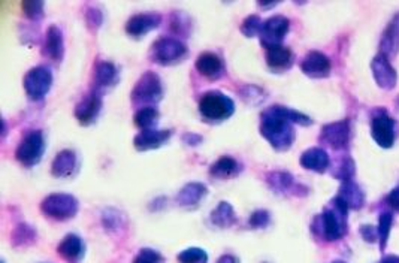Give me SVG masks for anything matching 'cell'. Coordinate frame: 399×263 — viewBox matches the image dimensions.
Segmentation results:
<instances>
[{"instance_id": "obj_1", "label": "cell", "mask_w": 399, "mask_h": 263, "mask_svg": "<svg viewBox=\"0 0 399 263\" xmlns=\"http://www.w3.org/2000/svg\"><path fill=\"white\" fill-rule=\"evenodd\" d=\"M260 133L265 137L275 150H287L295 141V130L292 123L302 126L311 124V118L295 109L284 106H269L262 113Z\"/></svg>"}, {"instance_id": "obj_2", "label": "cell", "mask_w": 399, "mask_h": 263, "mask_svg": "<svg viewBox=\"0 0 399 263\" xmlns=\"http://www.w3.org/2000/svg\"><path fill=\"white\" fill-rule=\"evenodd\" d=\"M347 208L343 201L335 198L330 205L314 220L312 229L326 241H338L347 233Z\"/></svg>"}, {"instance_id": "obj_3", "label": "cell", "mask_w": 399, "mask_h": 263, "mask_svg": "<svg viewBox=\"0 0 399 263\" xmlns=\"http://www.w3.org/2000/svg\"><path fill=\"white\" fill-rule=\"evenodd\" d=\"M235 111V104L231 98L222 91H208L199 102V113L211 122H222L231 117Z\"/></svg>"}, {"instance_id": "obj_4", "label": "cell", "mask_w": 399, "mask_h": 263, "mask_svg": "<svg viewBox=\"0 0 399 263\" xmlns=\"http://www.w3.org/2000/svg\"><path fill=\"white\" fill-rule=\"evenodd\" d=\"M80 209V202L72 194L53 193L42 201L41 211L47 217L54 220H69L76 216Z\"/></svg>"}, {"instance_id": "obj_5", "label": "cell", "mask_w": 399, "mask_h": 263, "mask_svg": "<svg viewBox=\"0 0 399 263\" xmlns=\"http://www.w3.org/2000/svg\"><path fill=\"white\" fill-rule=\"evenodd\" d=\"M45 151L44 133L41 130H30L21 139L19 148L15 151V157L24 166H35L41 162Z\"/></svg>"}, {"instance_id": "obj_6", "label": "cell", "mask_w": 399, "mask_h": 263, "mask_svg": "<svg viewBox=\"0 0 399 263\" xmlns=\"http://www.w3.org/2000/svg\"><path fill=\"white\" fill-rule=\"evenodd\" d=\"M163 96V87L162 81H160L159 75L155 72H146L144 73L137 86L132 90V99L135 104L138 105H150L157 104V102Z\"/></svg>"}, {"instance_id": "obj_7", "label": "cell", "mask_w": 399, "mask_h": 263, "mask_svg": "<svg viewBox=\"0 0 399 263\" xmlns=\"http://www.w3.org/2000/svg\"><path fill=\"white\" fill-rule=\"evenodd\" d=\"M185 54H187V48L176 38H160L151 48L152 60L163 66L181 62Z\"/></svg>"}, {"instance_id": "obj_8", "label": "cell", "mask_w": 399, "mask_h": 263, "mask_svg": "<svg viewBox=\"0 0 399 263\" xmlns=\"http://www.w3.org/2000/svg\"><path fill=\"white\" fill-rule=\"evenodd\" d=\"M53 84V75L45 66H36L24 76V90L33 100H39L47 96Z\"/></svg>"}, {"instance_id": "obj_9", "label": "cell", "mask_w": 399, "mask_h": 263, "mask_svg": "<svg viewBox=\"0 0 399 263\" xmlns=\"http://www.w3.org/2000/svg\"><path fill=\"white\" fill-rule=\"evenodd\" d=\"M288 27V20L283 15H274L268 19L266 21H263L262 30H260V41L263 47H271V45H282V41L287 35Z\"/></svg>"}, {"instance_id": "obj_10", "label": "cell", "mask_w": 399, "mask_h": 263, "mask_svg": "<svg viewBox=\"0 0 399 263\" xmlns=\"http://www.w3.org/2000/svg\"><path fill=\"white\" fill-rule=\"evenodd\" d=\"M395 122L386 111H377L371 120L372 138L380 147L390 148L395 142Z\"/></svg>"}, {"instance_id": "obj_11", "label": "cell", "mask_w": 399, "mask_h": 263, "mask_svg": "<svg viewBox=\"0 0 399 263\" xmlns=\"http://www.w3.org/2000/svg\"><path fill=\"white\" fill-rule=\"evenodd\" d=\"M100 108H102V96L99 91L95 90L84 96V99L76 105L75 117L78 118V122L81 124L89 126L98 118Z\"/></svg>"}, {"instance_id": "obj_12", "label": "cell", "mask_w": 399, "mask_h": 263, "mask_svg": "<svg viewBox=\"0 0 399 263\" xmlns=\"http://www.w3.org/2000/svg\"><path fill=\"white\" fill-rule=\"evenodd\" d=\"M162 16L156 12H146V14H137L129 19L126 24V32L130 36L141 38L142 35H147L148 32L155 30L159 27Z\"/></svg>"}, {"instance_id": "obj_13", "label": "cell", "mask_w": 399, "mask_h": 263, "mask_svg": "<svg viewBox=\"0 0 399 263\" xmlns=\"http://www.w3.org/2000/svg\"><path fill=\"white\" fill-rule=\"evenodd\" d=\"M349 137H350L349 123L339 122L325 126L323 129H321L320 139L335 150H341L345 148L347 144H349Z\"/></svg>"}, {"instance_id": "obj_14", "label": "cell", "mask_w": 399, "mask_h": 263, "mask_svg": "<svg viewBox=\"0 0 399 263\" xmlns=\"http://www.w3.org/2000/svg\"><path fill=\"white\" fill-rule=\"evenodd\" d=\"M301 69L311 78H325L330 72V62L325 54L319 53V51H311L302 60Z\"/></svg>"}, {"instance_id": "obj_15", "label": "cell", "mask_w": 399, "mask_h": 263, "mask_svg": "<svg viewBox=\"0 0 399 263\" xmlns=\"http://www.w3.org/2000/svg\"><path fill=\"white\" fill-rule=\"evenodd\" d=\"M76 169H78V157L72 150H63L58 152L53 160V165H51V172L54 176L62 178V180L73 176Z\"/></svg>"}, {"instance_id": "obj_16", "label": "cell", "mask_w": 399, "mask_h": 263, "mask_svg": "<svg viewBox=\"0 0 399 263\" xmlns=\"http://www.w3.org/2000/svg\"><path fill=\"white\" fill-rule=\"evenodd\" d=\"M57 253L69 263H78L84 258V242L78 235L69 233L57 245Z\"/></svg>"}, {"instance_id": "obj_17", "label": "cell", "mask_w": 399, "mask_h": 263, "mask_svg": "<svg viewBox=\"0 0 399 263\" xmlns=\"http://www.w3.org/2000/svg\"><path fill=\"white\" fill-rule=\"evenodd\" d=\"M207 193H208L207 185H203L202 183H189L178 192L175 201L178 205L184 208L198 207L199 202L207 196Z\"/></svg>"}, {"instance_id": "obj_18", "label": "cell", "mask_w": 399, "mask_h": 263, "mask_svg": "<svg viewBox=\"0 0 399 263\" xmlns=\"http://www.w3.org/2000/svg\"><path fill=\"white\" fill-rule=\"evenodd\" d=\"M171 135H172L171 130H155V129L142 130L139 135H137L133 144L139 151L155 150V148L162 147L163 144L171 138Z\"/></svg>"}, {"instance_id": "obj_19", "label": "cell", "mask_w": 399, "mask_h": 263, "mask_svg": "<svg viewBox=\"0 0 399 263\" xmlns=\"http://www.w3.org/2000/svg\"><path fill=\"white\" fill-rule=\"evenodd\" d=\"M372 71H374V78L380 87L394 89L396 84V73L392 66L389 65L387 57L380 54L372 62Z\"/></svg>"}, {"instance_id": "obj_20", "label": "cell", "mask_w": 399, "mask_h": 263, "mask_svg": "<svg viewBox=\"0 0 399 263\" xmlns=\"http://www.w3.org/2000/svg\"><path fill=\"white\" fill-rule=\"evenodd\" d=\"M329 163L328 152L321 148H310L301 156V165L310 171L321 174L329 168Z\"/></svg>"}, {"instance_id": "obj_21", "label": "cell", "mask_w": 399, "mask_h": 263, "mask_svg": "<svg viewBox=\"0 0 399 263\" xmlns=\"http://www.w3.org/2000/svg\"><path fill=\"white\" fill-rule=\"evenodd\" d=\"M196 69L207 78L216 80L220 78L223 73V62L220 60V57L212 53H203L198 57L196 60Z\"/></svg>"}, {"instance_id": "obj_22", "label": "cell", "mask_w": 399, "mask_h": 263, "mask_svg": "<svg viewBox=\"0 0 399 263\" xmlns=\"http://www.w3.org/2000/svg\"><path fill=\"white\" fill-rule=\"evenodd\" d=\"M63 35H62V30L57 27V25H51V27L47 30V35H45V45H44V51H45V56L53 58V60H60L63 57Z\"/></svg>"}, {"instance_id": "obj_23", "label": "cell", "mask_w": 399, "mask_h": 263, "mask_svg": "<svg viewBox=\"0 0 399 263\" xmlns=\"http://www.w3.org/2000/svg\"><path fill=\"white\" fill-rule=\"evenodd\" d=\"M266 63L273 69H286L292 65V51L283 45L266 47Z\"/></svg>"}, {"instance_id": "obj_24", "label": "cell", "mask_w": 399, "mask_h": 263, "mask_svg": "<svg viewBox=\"0 0 399 263\" xmlns=\"http://www.w3.org/2000/svg\"><path fill=\"white\" fill-rule=\"evenodd\" d=\"M211 223L220 229H229L236 225L238 218L235 209L229 202H220L218 207L211 213Z\"/></svg>"}, {"instance_id": "obj_25", "label": "cell", "mask_w": 399, "mask_h": 263, "mask_svg": "<svg viewBox=\"0 0 399 263\" xmlns=\"http://www.w3.org/2000/svg\"><path fill=\"white\" fill-rule=\"evenodd\" d=\"M337 198L343 201L349 209H358L363 205V193L352 180L344 181Z\"/></svg>"}, {"instance_id": "obj_26", "label": "cell", "mask_w": 399, "mask_h": 263, "mask_svg": "<svg viewBox=\"0 0 399 263\" xmlns=\"http://www.w3.org/2000/svg\"><path fill=\"white\" fill-rule=\"evenodd\" d=\"M241 168L240 163L231 156H223L220 157L216 163H212L209 168L211 176L222 178V180H227V178H232L235 175L240 174Z\"/></svg>"}, {"instance_id": "obj_27", "label": "cell", "mask_w": 399, "mask_h": 263, "mask_svg": "<svg viewBox=\"0 0 399 263\" xmlns=\"http://www.w3.org/2000/svg\"><path fill=\"white\" fill-rule=\"evenodd\" d=\"M266 183L274 193H288L295 189L293 176L287 172H271L266 175Z\"/></svg>"}, {"instance_id": "obj_28", "label": "cell", "mask_w": 399, "mask_h": 263, "mask_svg": "<svg viewBox=\"0 0 399 263\" xmlns=\"http://www.w3.org/2000/svg\"><path fill=\"white\" fill-rule=\"evenodd\" d=\"M118 80V71L117 67L109 62H100L96 66L95 72V81L98 87H109L114 86Z\"/></svg>"}, {"instance_id": "obj_29", "label": "cell", "mask_w": 399, "mask_h": 263, "mask_svg": "<svg viewBox=\"0 0 399 263\" xmlns=\"http://www.w3.org/2000/svg\"><path fill=\"white\" fill-rule=\"evenodd\" d=\"M133 120H135V124L141 127L142 130L152 129L159 120V111L155 106H144L137 114H135Z\"/></svg>"}, {"instance_id": "obj_30", "label": "cell", "mask_w": 399, "mask_h": 263, "mask_svg": "<svg viewBox=\"0 0 399 263\" xmlns=\"http://www.w3.org/2000/svg\"><path fill=\"white\" fill-rule=\"evenodd\" d=\"M178 262L180 263H208V254L205 250L199 247L185 249L178 254Z\"/></svg>"}, {"instance_id": "obj_31", "label": "cell", "mask_w": 399, "mask_h": 263, "mask_svg": "<svg viewBox=\"0 0 399 263\" xmlns=\"http://www.w3.org/2000/svg\"><path fill=\"white\" fill-rule=\"evenodd\" d=\"M262 24L263 21L259 19L258 15H250L245 19L241 24V32L244 33L245 36H249V38H253V36H256L260 33L262 30Z\"/></svg>"}, {"instance_id": "obj_32", "label": "cell", "mask_w": 399, "mask_h": 263, "mask_svg": "<svg viewBox=\"0 0 399 263\" xmlns=\"http://www.w3.org/2000/svg\"><path fill=\"white\" fill-rule=\"evenodd\" d=\"M271 222V214L266 209H258L250 216L249 226L253 229H265Z\"/></svg>"}, {"instance_id": "obj_33", "label": "cell", "mask_w": 399, "mask_h": 263, "mask_svg": "<svg viewBox=\"0 0 399 263\" xmlns=\"http://www.w3.org/2000/svg\"><path fill=\"white\" fill-rule=\"evenodd\" d=\"M133 263H163L162 254L152 249H142L133 259Z\"/></svg>"}, {"instance_id": "obj_34", "label": "cell", "mask_w": 399, "mask_h": 263, "mask_svg": "<svg viewBox=\"0 0 399 263\" xmlns=\"http://www.w3.org/2000/svg\"><path fill=\"white\" fill-rule=\"evenodd\" d=\"M394 222V216L390 213H383L380 217V227H378V236H380V242H381V249H385L387 236L390 232V226H392Z\"/></svg>"}, {"instance_id": "obj_35", "label": "cell", "mask_w": 399, "mask_h": 263, "mask_svg": "<svg viewBox=\"0 0 399 263\" xmlns=\"http://www.w3.org/2000/svg\"><path fill=\"white\" fill-rule=\"evenodd\" d=\"M23 11L25 15L30 16V19H38V16L42 15V11H44V3L42 2H24Z\"/></svg>"}, {"instance_id": "obj_36", "label": "cell", "mask_w": 399, "mask_h": 263, "mask_svg": "<svg viewBox=\"0 0 399 263\" xmlns=\"http://www.w3.org/2000/svg\"><path fill=\"white\" fill-rule=\"evenodd\" d=\"M86 15H91V20H89V25L90 27H99L100 23H102V14L98 10H90Z\"/></svg>"}, {"instance_id": "obj_37", "label": "cell", "mask_w": 399, "mask_h": 263, "mask_svg": "<svg viewBox=\"0 0 399 263\" xmlns=\"http://www.w3.org/2000/svg\"><path fill=\"white\" fill-rule=\"evenodd\" d=\"M389 203H390V207H394L395 209L399 211V185L389 194Z\"/></svg>"}, {"instance_id": "obj_38", "label": "cell", "mask_w": 399, "mask_h": 263, "mask_svg": "<svg viewBox=\"0 0 399 263\" xmlns=\"http://www.w3.org/2000/svg\"><path fill=\"white\" fill-rule=\"evenodd\" d=\"M217 263H240V259L232 256V254H223V256L217 260Z\"/></svg>"}, {"instance_id": "obj_39", "label": "cell", "mask_w": 399, "mask_h": 263, "mask_svg": "<svg viewBox=\"0 0 399 263\" xmlns=\"http://www.w3.org/2000/svg\"><path fill=\"white\" fill-rule=\"evenodd\" d=\"M381 263H399V258L398 256H387L383 259Z\"/></svg>"}, {"instance_id": "obj_40", "label": "cell", "mask_w": 399, "mask_h": 263, "mask_svg": "<svg viewBox=\"0 0 399 263\" xmlns=\"http://www.w3.org/2000/svg\"><path fill=\"white\" fill-rule=\"evenodd\" d=\"M332 263H345V262H341V260H337V262H332Z\"/></svg>"}]
</instances>
